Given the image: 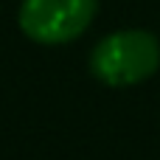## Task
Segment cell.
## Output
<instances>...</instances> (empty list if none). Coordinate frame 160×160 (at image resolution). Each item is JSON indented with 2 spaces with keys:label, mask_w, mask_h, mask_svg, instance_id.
<instances>
[{
  "label": "cell",
  "mask_w": 160,
  "mask_h": 160,
  "mask_svg": "<svg viewBox=\"0 0 160 160\" xmlns=\"http://www.w3.org/2000/svg\"><path fill=\"white\" fill-rule=\"evenodd\" d=\"M160 68V42L152 31L127 28L107 34L90 51V70L101 84L129 87L146 82Z\"/></svg>",
  "instance_id": "obj_1"
},
{
  "label": "cell",
  "mask_w": 160,
  "mask_h": 160,
  "mask_svg": "<svg viewBox=\"0 0 160 160\" xmlns=\"http://www.w3.org/2000/svg\"><path fill=\"white\" fill-rule=\"evenodd\" d=\"M98 11V0H22L17 22L39 45H65L79 39Z\"/></svg>",
  "instance_id": "obj_2"
}]
</instances>
